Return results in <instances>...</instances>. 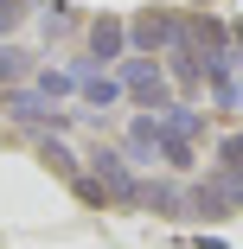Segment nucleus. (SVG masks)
Masks as SVG:
<instances>
[{
	"instance_id": "7ed1b4c3",
	"label": "nucleus",
	"mask_w": 243,
	"mask_h": 249,
	"mask_svg": "<svg viewBox=\"0 0 243 249\" xmlns=\"http://www.w3.org/2000/svg\"><path fill=\"white\" fill-rule=\"evenodd\" d=\"M90 52L109 64V58L122 52V26H115V19H96V26H90Z\"/></svg>"
},
{
	"instance_id": "f03ea898",
	"label": "nucleus",
	"mask_w": 243,
	"mask_h": 249,
	"mask_svg": "<svg viewBox=\"0 0 243 249\" xmlns=\"http://www.w3.org/2000/svg\"><path fill=\"white\" fill-rule=\"evenodd\" d=\"M122 77H128V89L141 96V103H167V77H160V71H154L148 58H134V64H128Z\"/></svg>"
},
{
	"instance_id": "f257e3e1",
	"label": "nucleus",
	"mask_w": 243,
	"mask_h": 249,
	"mask_svg": "<svg viewBox=\"0 0 243 249\" xmlns=\"http://www.w3.org/2000/svg\"><path fill=\"white\" fill-rule=\"evenodd\" d=\"M134 45H141V52L179 45V19H173V13H141V19H134Z\"/></svg>"
},
{
	"instance_id": "6e6552de",
	"label": "nucleus",
	"mask_w": 243,
	"mask_h": 249,
	"mask_svg": "<svg viewBox=\"0 0 243 249\" xmlns=\"http://www.w3.org/2000/svg\"><path fill=\"white\" fill-rule=\"evenodd\" d=\"M26 19V0H0V32H13Z\"/></svg>"
},
{
	"instance_id": "39448f33",
	"label": "nucleus",
	"mask_w": 243,
	"mask_h": 249,
	"mask_svg": "<svg viewBox=\"0 0 243 249\" xmlns=\"http://www.w3.org/2000/svg\"><path fill=\"white\" fill-rule=\"evenodd\" d=\"M45 166H52V173H64V179H77V160L64 154L58 141H45Z\"/></svg>"
},
{
	"instance_id": "20e7f679",
	"label": "nucleus",
	"mask_w": 243,
	"mask_h": 249,
	"mask_svg": "<svg viewBox=\"0 0 243 249\" xmlns=\"http://www.w3.org/2000/svg\"><path fill=\"white\" fill-rule=\"evenodd\" d=\"M32 64H26V52H19V45H0V83H19Z\"/></svg>"
},
{
	"instance_id": "0eeeda50",
	"label": "nucleus",
	"mask_w": 243,
	"mask_h": 249,
	"mask_svg": "<svg viewBox=\"0 0 243 249\" xmlns=\"http://www.w3.org/2000/svg\"><path fill=\"white\" fill-rule=\"evenodd\" d=\"M83 96H90V103H96V109H103V103H115V96H122V89H115L109 77H103V83H96V77H90V83H83Z\"/></svg>"
},
{
	"instance_id": "423d86ee",
	"label": "nucleus",
	"mask_w": 243,
	"mask_h": 249,
	"mask_svg": "<svg viewBox=\"0 0 243 249\" xmlns=\"http://www.w3.org/2000/svg\"><path fill=\"white\" fill-rule=\"evenodd\" d=\"M71 83L77 77H64V71H38V96H71Z\"/></svg>"
}]
</instances>
